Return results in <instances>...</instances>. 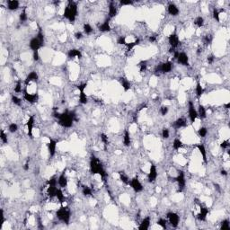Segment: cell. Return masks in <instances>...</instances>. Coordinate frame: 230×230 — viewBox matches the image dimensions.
I'll return each mask as SVG.
<instances>
[{
    "label": "cell",
    "instance_id": "6125c7cd",
    "mask_svg": "<svg viewBox=\"0 0 230 230\" xmlns=\"http://www.w3.org/2000/svg\"><path fill=\"white\" fill-rule=\"evenodd\" d=\"M23 170L24 171H28L29 170V158L26 160V162H25V164L23 165Z\"/></svg>",
    "mask_w": 230,
    "mask_h": 230
},
{
    "label": "cell",
    "instance_id": "ab89813d",
    "mask_svg": "<svg viewBox=\"0 0 230 230\" xmlns=\"http://www.w3.org/2000/svg\"><path fill=\"white\" fill-rule=\"evenodd\" d=\"M220 229L221 230H229L230 229V222L228 219H224L220 223Z\"/></svg>",
    "mask_w": 230,
    "mask_h": 230
},
{
    "label": "cell",
    "instance_id": "94428289",
    "mask_svg": "<svg viewBox=\"0 0 230 230\" xmlns=\"http://www.w3.org/2000/svg\"><path fill=\"white\" fill-rule=\"evenodd\" d=\"M75 38H76L77 40H81V39L83 38V33H82L81 32L76 33H75Z\"/></svg>",
    "mask_w": 230,
    "mask_h": 230
},
{
    "label": "cell",
    "instance_id": "9a60e30c",
    "mask_svg": "<svg viewBox=\"0 0 230 230\" xmlns=\"http://www.w3.org/2000/svg\"><path fill=\"white\" fill-rule=\"evenodd\" d=\"M157 176H158V172H157V169H156V166L151 163L150 164V168H149V172L148 174V182H155L157 179Z\"/></svg>",
    "mask_w": 230,
    "mask_h": 230
},
{
    "label": "cell",
    "instance_id": "ac0fdd59",
    "mask_svg": "<svg viewBox=\"0 0 230 230\" xmlns=\"http://www.w3.org/2000/svg\"><path fill=\"white\" fill-rule=\"evenodd\" d=\"M57 144H58V141L53 139V138H50V141L48 143V151H49V154H50V157H53L56 154V149H57Z\"/></svg>",
    "mask_w": 230,
    "mask_h": 230
},
{
    "label": "cell",
    "instance_id": "681fc988",
    "mask_svg": "<svg viewBox=\"0 0 230 230\" xmlns=\"http://www.w3.org/2000/svg\"><path fill=\"white\" fill-rule=\"evenodd\" d=\"M0 139H1V141H2L3 144H7V143H8L7 135L5 133V131H3V129L1 131V132H0Z\"/></svg>",
    "mask_w": 230,
    "mask_h": 230
},
{
    "label": "cell",
    "instance_id": "91938a15",
    "mask_svg": "<svg viewBox=\"0 0 230 230\" xmlns=\"http://www.w3.org/2000/svg\"><path fill=\"white\" fill-rule=\"evenodd\" d=\"M207 60H208V63H209V64H212V63L215 61V57H214L213 55H209V56H208Z\"/></svg>",
    "mask_w": 230,
    "mask_h": 230
},
{
    "label": "cell",
    "instance_id": "5b68a950",
    "mask_svg": "<svg viewBox=\"0 0 230 230\" xmlns=\"http://www.w3.org/2000/svg\"><path fill=\"white\" fill-rule=\"evenodd\" d=\"M56 217L60 221L68 225L71 219V210L67 206H61L56 211Z\"/></svg>",
    "mask_w": 230,
    "mask_h": 230
},
{
    "label": "cell",
    "instance_id": "f6af8a7d",
    "mask_svg": "<svg viewBox=\"0 0 230 230\" xmlns=\"http://www.w3.org/2000/svg\"><path fill=\"white\" fill-rule=\"evenodd\" d=\"M11 101H12V103H13L14 105L20 106V105L22 104V100H21L19 97H17L16 95H14V94L12 95V97H11Z\"/></svg>",
    "mask_w": 230,
    "mask_h": 230
},
{
    "label": "cell",
    "instance_id": "d6986e66",
    "mask_svg": "<svg viewBox=\"0 0 230 230\" xmlns=\"http://www.w3.org/2000/svg\"><path fill=\"white\" fill-rule=\"evenodd\" d=\"M67 183H68V180L66 175V169H64L62 174L58 178V184H59L60 188H66L67 186Z\"/></svg>",
    "mask_w": 230,
    "mask_h": 230
},
{
    "label": "cell",
    "instance_id": "8fae6325",
    "mask_svg": "<svg viewBox=\"0 0 230 230\" xmlns=\"http://www.w3.org/2000/svg\"><path fill=\"white\" fill-rule=\"evenodd\" d=\"M188 113H189V119L191 123H194L198 118V112L194 107V104L192 101H189L188 103Z\"/></svg>",
    "mask_w": 230,
    "mask_h": 230
},
{
    "label": "cell",
    "instance_id": "30bf717a",
    "mask_svg": "<svg viewBox=\"0 0 230 230\" xmlns=\"http://www.w3.org/2000/svg\"><path fill=\"white\" fill-rule=\"evenodd\" d=\"M166 218H167V221L169 222V224L172 226V227H177L180 222V217L179 215L175 212H168L166 214Z\"/></svg>",
    "mask_w": 230,
    "mask_h": 230
},
{
    "label": "cell",
    "instance_id": "277c9868",
    "mask_svg": "<svg viewBox=\"0 0 230 230\" xmlns=\"http://www.w3.org/2000/svg\"><path fill=\"white\" fill-rule=\"evenodd\" d=\"M44 45V35L40 28L38 33L31 39L30 42H29V47L33 51H39V50Z\"/></svg>",
    "mask_w": 230,
    "mask_h": 230
},
{
    "label": "cell",
    "instance_id": "7c38bea8",
    "mask_svg": "<svg viewBox=\"0 0 230 230\" xmlns=\"http://www.w3.org/2000/svg\"><path fill=\"white\" fill-rule=\"evenodd\" d=\"M199 207V212L198 213L197 215V219L199 220V221H206L207 219V217H208V215H209V209L205 206H203L202 204H201L200 202H197Z\"/></svg>",
    "mask_w": 230,
    "mask_h": 230
},
{
    "label": "cell",
    "instance_id": "c3c4849f",
    "mask_svg": "<svg viewBox=\"0 0 230 230\" xmlns=\"http://www.w3.org/2000/svg\"><path fill=\"white\" fill-rule=\"evenodd\" d=\"M156 224H157L158 226H161L162 228H164V229H166V228H167V220L165 219H159L157 220Z\"/></svg>",
    "mask_w": 230,
    "mask_h": 230
},
{
    "label": "cell",
    "instance_id": "6f0895ef",
    "mask_svg": "<svg viewBox=\"0 0 230 230\" xmlns=\"http://www.w3.org/2000/svg\"><path fill=\"white\" fill-rule=\"evenodd\" d=\"M229 145H230L229 140H224V141L220 144V148H223V149H227V148H229Z\"/></svg>",
    "mask_w": 230,
    "mask_h": 230
},
{
    "label": "cell",
    "instance_id": "003e7915",
    "mask_svg": "<svg viewBox=\"0 0 230 230\" xmlns=\"http://www.w3.org/2000/svg\"><path fill=\"white\" fill-rule=\"evenodd\" d=\"M229 107H230V103H227L226 104V109H229Z\"/></svg>",
    "mask_w": 230,
    "mask_h": 230
},
{
    "label": "cell",
    "instance_id": "d4e9b609",
    "mask_svg": "<svg viewBox=\"0 0 230 230\" xmlns=\"http://www.w3.org/2000/svg\"><path fill=\"white\" fill-rule=\"evenodd\" d=\"M119 82L121 84V85L122 86V88L125 92H128L129 89L131 88V84L129 82L126 77H120L119 78Z\"/></svg>",
    "mask_w": 230,
    "mask_h": 230
},
{
    "label": "cell",
    "instance_id": "44dd1931",
    "mask_svg": "<svg viewBox=\"0 0 230 230\" xmlns=\"http://www.w3.org/2000/svg\"><path fill=\"white\" fill-rule=\"evenodd\" d=\"M167 12L170 16H177L178 14L180 13V10L179 8L177 7L176 5H175L174 3H171L168 5V7H167Z\"/></svg>",
    "mask_w": 230,
    "mask_h": 230
},
{
    "label": "cell",
    "instance_id": "1f68e13d",
    "mask_svg": "<svg viewBox=\"0 0 230 230\" xmlns=\"http://www.w3.org/2000/svg\"><path fill=\"white\" fill-rule=\"evenodd\" d=\"M187 126V121L184 118H178L174 122V127L175 128H182Z\"/></svg>",
    "mask_w": 230,
    "mask_h": 230
},
{
    "label": "cell",
    "instance_id": "2e32d148",
    "mask_svg": "<svg viewBox=\"0 0 230 230\" xmlns=\"http://www.w3.org/2000/svg\"><path fill=\"white\" fill-rule=\"evenodd\" d=\"M23 92V99L26 101V102L30 103V104L37 103L38 98H39L38 94H30V93H28L26 88H24V90Z\"/></svg>",
    "mask_w": 230,
    "mask_h": 230
},
{
    "label": "cell",
    "instance_id": "4dcf8cb0",
    "mask_svg": "<svg viewBox=\"0 0 230 230\" xmlns=\"http://www.w3.org/2000/svg\"><path fill=\"white\" fill-rule=\"evenodd\" d=\"M140 43V39H138V38H137L134 41H132V42H129V43H128L127 42V44L125 45L126 46V51L127 52H131L136 46H138V44Z\"/></svg>",
    "mask_w": 230,
    "mask_h": 230
},
{
    "label": "cell",
    "instance_id": "83f0119b",
    "mask_svg": "<svg viewBox=\"0 0 230 230\" xmlns=\"http://www.w3.org/2000/svg\"><path fill=\"white\" fill-rule=\"evenodd\" d=\"M98 30H99L101 33H108V32H111V25H110L109 19L105 20L102 24H101V25L98 27Z\"/></svg>",
    "mask_w": 230,
    "mask_h": 230
},
{
    "label": "cell",
    "instance_id": "5bb4252c",
    "mask_svg": "<svg viewBox=\"0 0 230 230\" xmlns=\"http://www.w3.org/2000/svg\"><path fill=\"white\" fill-rule=\"evenodd\" d=\"M167 39H168V43H169L170 47L172 48V49L177 48V47L179 46V44L181 43L180 39H179V36H178V34H177L175 32L172 33H171V34L167 37Z\"/></svg>",
    "mask_w": 230,
    "mask_h": 230
},
{
    "label": "cell",
    "instance_id": "e7e4bbea",
    "mask_svg": "<svg viewBox=\"0 0 230 230\" xmlns=\"http://www.w3.org/2000/svg\"><path fill=\"white\" fill-rule=\"evenodd\" d=\"M148 40H149L150 42H155V41L156 40V38H155V36H151V37L148 38Z\"/></svg>",
    "mask_w": 230,
    "mask_h": 230
},
{
    "label": "cell",
    "instance_id": "4fadbf2b",
    "mask_svg": "<svg viewBox=\"0 0 230 230\" xmlns=\"http://www.w3.org/2000/svg\"><path fill=\"white\" fill-rule=\"evenodd\" d=\"M129 185L133 189V191L135 192H141L144 189V187L142 185V183L140 182V181L138 180V176L133 177L131 181H129Z\"/></svg>",
    "mask_w": 230,
    "mask_h": 230
},
{
    "label": "cell",
    "instance_id": "6da1fadb",
    "mask_svg": "<svg viewBox=\"0 0 230 230\" xmlns=\"http://www.w3.org/2000/svg\"><path fill=\"white\" fill-rule=\"evenodd\" d=\"M54 117L58 119L59 124L64 128H70L73 125V122L77 121L76 113L71 111H65L61 113H54Z\"/></svg>",
    "mask_w": 230,
    "mask_h": 230
},
{
    "label": "cell",
    "instance_id": "03108f58",
    "mask_svg": "<svg viewBox=\"0 0 230 230\" xmlns=\"http://www.w3.org/2000/svg\"><path fill=\"white\" fill-rule=\"evenodd\" d=\"M214 186H215V189L218 190L219 192H220V186L218 184V183H214Z\"/></svg>",
    "mask_w": 230,
    "mask_h": 230
},
{
    "label": "cell",
    "instance_id": "d6a6232c",
    "mask_svg": "<svg viewBox=\"0 0 230 230\" xmlns=\"http://www.w3.org/2000/svg\"><path fill=\"white\" fill-rule=\"evenodd\" d=\"M195 92H196V95H197L198 98H200L201 96L203 95V94H204V92H205L204 88L202 87V85H201V84H200L199 82H198L197 84H196Z\"/></svg>",
    "mask_w": 230,
    "mask_h": 230
},
{
    "label": "cell",
    "instance_id": "db71d44e",
    "mask_svg": "<svg viewBox=\"0 0 230 230\" xmlns=\"http://www.w3.org/2000/svg\"><path fill=\"white\" fill-rule=\"evenodd\" d=\"M212 40H213V37H212L210 34L206 35V36L204 37V42H205V44H206V45H209V44H211Z\"/></svg>",
    "mask_w": 230,
    "mask_h": 230
},
{
    "label": "cell",
    "instance_id": "7bdbcfd3",
    "mask_svg": "<svg viewBox=\"0 0 230 230\" xmlns=\"http://www.w3.org/2000/svg\"><path fill=\"white\" fill-rule=\"evenodd\" d=\"M198 134L200 138H205L208 134V129L206 127H200L198 129Z\"/></svg>",
    "mask_w": 230,
    "mask_h": 230
},
{
    "label": "cell",
    "instance_id": "3957f363",
    "mask_svg": "<svg viewBox=\"0 0 230 230\" xmlns=\"http://www.w3.org/2000/svg\"><path fill=\"white\" fill-rule=\"evenodd\" d=\"M77 5L74 1H69L64 9L63 16L70 23H74L77 16Z\"/></svg>",
    "mask_w": 230,
    "mask_h": 230
},
{
    "label": "cell",
    "instance_id": "8d00e7d4",
    "mask_svg": "<svg viewBox=\"0 0 230 230\" xmlns=\"http://www.w3.org/2000/svg\"><path fill=\"white\" fill-rule=\"evenodd\" d=\"M119 176H120V180L125 183V184H129V180H128V175L125 174L124 172H119Z\"/></svg>",
    "mask_w": 230,
    "mask_h": 230
},
{
    "label": "cell",
    "instance_id": "b9f144b4",
    "mask_svg": "<svg viewBox=\"0 0 230 230\" xmlns=\"http://www.w3.org/2000/svg\"><path fill=\"white\" fill-rule=\"evenodd\" d=\"M212 16H213V18L217 21V22H219L220 21V12L218 8H213L212 10Z\"/></svg>",
    "mask_w": 230,
    "mask_h": 230
},
{
    "label": "cell",
    "instance_id": "7402d4cb",
    "mask_svg": "<svg viewBox=\"0 0 230 230\" xmlns=\"http://www.w3.org/2000/svg\"><path fill=\"white\" fill-rule=\"evenodd\" d=\"M150 223H151V218L149 217H146L144 218L141 221V223L138 226V229L139 230H148L150 226Z\"/></svg>",
    "mask_w": 230,
    "mask_h": 230
},
{
    "label": "cell",
    "instance_id": "ffe728a7",
    "mask_svg": "<svg viewBox=\"0 0 230 230\" xmlns=\"http://www.w3.org/2000/svg\"><path fill=\"white\" fill-rule=\"evenodd\" d=\"M38 79H39L38 74L36 73L35 71H32V72H30V73L27 75V77H26V78L24 80V84L27 86L29 84L32 83V82H37Z\"/></svg>",
    "mask_w": 230,
    "mask_h": 230
},
{
    "label": "cell",
    "instance_id": "4316f807",
    "mask_svg": "<svg viewBox=\"0 0 230 230\" xmlns=\"http://www.w3.org/2000/svg\"><path fill=\"white\" fill-rule=\"evenodd\" d=\"M20 7V2L17 0H8L7 1V9L10 11H16Z\"/></svg>",
    "mask_w": 230,
    "mask_h": 230
},
{
    "label": "cell",
    "instance_id": "e575fe53",
    "mask_svg": "<svg viewBox=\"0 0 230 230\" xmlns=\"http://www.w3.org/2000/svg\"><path fill=\"white\" fill-rule=\"evenodd\" d=\"M56 198L58 199V200L60 201V203H63L64 200H65V195L61 190V188H58V191H57V193H56Z\"/></svg>",
    "mask_w": 230,
    "mask_h": 230
},
{
    "label": "cell",
    "instance_id": "7a4b0ae2",
    "mask_svg": "<svg viewBox=\"0 0 230 230\" xmlns=\"http://www.w3.org/2000/svg\"><path fill=\"white\" fill-rule=\"evenodd\" d=\"M90 172L93 175H99L104 180L106 178L107 174L103 166V164L101 163L99 158L95 155H92L90 157Z\"/></svg>",
    "mask_w": 230,
    "mask_h": 230
},
{
    "label": "cell",
    "instance_id": "f907efd6",
    "mask_svg": "<svg viewBox=\"0 0 230 230\" xmlns=\"http://www.w3.org/2000/svg\"><path fill=\"white\" fill-rule=\"evenodd\" d=\"M162 137H163V138H165V139L169 138V137H170V132H169V129H168V128H164L162 129Z\"/></svg>",
    "mask_w": 230,
    "mask_h": 230
},
{
    "label": "cell",
    "instance_id": "74e56055",
    "mask_svg": "<svg viewBox=\"0 0 230 230\" xmlns=\"http://www.w3.org/2000/svg\"><path fill=\"white\" fill-rule=\"evenodd\" d=\"M138 67L139 68V71L141 72V73H143V72H145L148 68V61L147 60H142L140 61L138 64Z\"/></svg>",
    "mask_w": 230,
    "mask_h": 230
},
{
    "label": "cell",
    "instance_id": "ee69618b",
    "mask_svg": "<svg viewBox=\"0 0 230 230\" xmlns=\"http://www.w3.org/2000/svg\"><path fill=\"white\" fill-rule=\"evenodd\" d=\"M83 29H84V33L87 35H89L93 33V27L89 23H84L83 26Z\"/></svg>",
    "mask_w": 230,
    "mask_h": 230
},
{
    "label": "cell",
    "instance_id": "816d5d0a",
    "mask_svg": "<svg viewBox=\"0 0 230 230\" xmlns=\"http://www.w3.org/2000/svg\"><path fill=\"white\" fill-rule=\"evenodd\" d=\"M117 43L119 45H126L127 41H126V37L125 36H120L117 39Z\"/></svg>",
    "mask_w": 230,
    "mask_h": 230
},
{
    "label": "cell",
    "instance_id": "f35d334b",
    "mask_svg": "<svg viewBox=\"0 0 230 230\" xmlns=\"http://www.w3.org/2000/svg\"><path fill=\"white\" fill-rule=\"evenodd\" d=\"M194 24L198 27V28H201L204 25V18L202 16H198L195 20H194Z\"/></svg>",
    "mask_w": 230,
    "mask_h": 230
},
{
    "label": "cell",
    "instance_id": "603a6c76",
    "mask_svg": "<svg viewBox=\"0 0 230 230\" xmlns=\"http://www.w3.org/2000/svg\"><path fill=\"white\" fill-rule=\"evenodd\" d=\"M67 57L69 59H78L80 60L82 58V52L77 49H72L67 52Z\"/></svg>",
    "mask_w": 230,
    "mask_h": 230
},
{
    "label": "cell",
    "instance_id": "11a10c76",
    "mask_svg": "<svg viewBox=\"0 0 230 230\" xmlns=\"http://www.w3.org/2000/svg\"><path fill=\"white\" fill-rule=\"evenodd\" d=\"M134 4L133 1H131V0H121L120 1V5L122 6H132Z\"/></svg>",
    "mask_w": 230,
    "mask_h": 230
},
{
    "label": "cell",
    "instance_id": "52a82bcc",
    "mask_svg": "<svg viewBox=\"0 0 230 230\" xmlns=\"http://www.w3.org/2000/svg\"><path fill=\"white\" fill-rule=\"evenodd\" d=\"M174 68V64H172L171 61H166V62H164V63H161L158 65L156 67H155V72L156 74H166V73H169L171 72Z\"/></svg>",
    "mask_w": 230,
    "mask_h": 230
},
{
    "label": "cell",
    "instance_id": "60d3db41",
    "mask_svg": "<svg viewBox=\"0 0 230 230\" xmlns=\"http://www.w3.org/2000/svg\"><path fill=\"white\" fill-rule=\"evenodd\" d=\"M28 19V16H27V13H26V9L23 8L22 10V12L20 13V16H19V20L21 23H25Z\"/></svg>",
    "mask_w": 230,
    "mask_h": 230
},
{
    "label": "cell",
    "instance_id": "f1b7e54d",
    "mask_svg": "<svg viewBox=\"0 0 230 230\" xmlns=\"http://www.w3.org/2000/svg\"><path fill=\"white\" fill-rule=\"evenodd\" d=\"M197 112H198V117H199L200 120L206 119V117H207V111H206V108H205L202 104H199V108H198V110H197Z\"/></svg>",
    "mask_w": 230,
    "mask_h": 230
},
{
    "label": "cell",
    "instance_id": "8992f818",
    "mask_svg": "<svg viewBox=\"0 0 230 230\" xmlns=\"http://www.w3.org/2000/svg\"><path fill=\"white\" fill-rule=\"evenodd\" d=\"M174 58L175 60H177V62L184 67H188L190 66V60H189V57L185 52H180L175 50L174 53Z\"/></svg>",
    "mask_w": 230,
    "mask_h": 230
},
{
    "label": "cell",
    "instance_id": "be15d7a7",
    "mask_svg": "<svg viewBox=\"0 0 230 230\" xmlns=\"http://www.w3.org/2000/svg\"><path fill=\"white\" fill-rule=\"evenodd\" d=\"M220 174H221V175H224V176H226L228 174H227V172L225 170V169H222L221 171H220Z\"/></svg>",
    "mask_w": 230,
    "mask_h": 230
},
{
    "label": "cell",
    "instance_id": "ba28073f",
    "mask_svg": "<svg viewBox=\"0 0 230 230\" xmlns=\"http://www.w3.org/2000/svg\"><path fill=\"white\" fill-rule=\"evenodd\" d=\"M86 86H87V83L84 82V83H81L77 85V90L79 91V103L81 104H86L88 102V98H87V95L84 93V90L86 88Z\"/></svg>",
    "mask_w": 230,
    "mask_h": 230
},
{
    "label": "cell",
    "instance_id": "7dc6e473",
    "mask_svg": "<svg viewBox=\"0 0 230 230\" xmlns=\"http://www.w3.org/2000/svg\"><path fill=\"white\" fill-rule=\"evenodd\" d=\"M8 131H9V132H11V133L16 132V131H18V125H17L16 123H14V122L9 124V126H8Z\"/></svg>",
    "mask_w": 230,
    "mask_h": 230
},
{
    "label": "cell",
    "instance_id": "680465c9",
    "mask_svg": "<svg viewBox=\"0 0 230 230\" xmlns=\"http://www.w3.org/2000/svg\"><path fill=\"white\" fill-rule=\"evenodd\" d=\"M33 60L34 61H38L40 60V55H39V51H33Z\"/></svg>",
    "mask_w": 230,
    "mask_h": 230
},
{
    "label": "cell",
    "instance_id": "836d02e7",
    "mask_svg": "<svg viewBox=\"0 0 230 230\" xmlns=\"http://www.w3.org/2000/svg\"><path fill=\"white\" fill-rule=\"evenodd\" d=\"M182 146H183V143L180 138H175L174 142H172V148L175 150H179L180 148H182Z\"/></svg>",
    "mask_w": 230,
    "mask_h": 230
},
{
    "label": "cell",
    "instance_id": "f5cc1de1",
    "mask_svg": "<svg viewBox=\"0 0 230 230\" xmlns=\"http://www.w3.org/2000/svg\"><path fill=\"white\" fill-rule=\"evenodd\" d=\"M22 91H23V89H22V82L19 80L16 83V86H14V92H16V93H21Z\"/></svg>",
    "mask_w": 230,
    "mask_h": 230
},
{
    "label": "cell",
    "instance_id": "484cf974",
    "mask_svg": "<svg viewBox=\"0 0 230 230\" xmlns=\"http://www.w3.org/2000/svg\"><path fill=\"white\" fill-rule=\"evenodd\" d=\"M195 147H196V148H198V150L199 151L201 156H202V159H203L204 163H207V161H208V160H207V151H206L205 146L203 145V144L199 143V144H197Z\"/></svg>",
    "mask_w": 230,
    "mask_h": 230
},
{
    "label": "cell",
    "instance_id": "e0dca14e",
    "mask_svg": "<svg viewBox=\"0 0 230 230\" xmlns=\"http://www.w3.org/2000/svg\"><path fill=\"white\" fill-rule=\"evenodd\" d=\"M33 125H34V116L33 115H31L29 117L27 122H26V127H27V134L28 136L30 137L31 138H33Z\"/></svg>",
    "mask_w": 230,
    "mask_h": 230
},
{
    "label": "cell",
    "instance_id": "9f6ffc18",
    "mask_svg": "<svg viewBox=\"0 0 230 230\" xmlns=\"http://www.w3.org/2000/svg\"><path fill=\"white\" fill-rule=\"evenodd\" d=\"M168 111H169V108L167 106L164 105L160 108V113L162 114V116H165V115L168 113Z\"/></svg>",
    "mask_w": 230,
    "mask_h": 230
},
{
    "label": "cell",
    "instance_id": "bcb514c9",
    "mask_svg": "<svg viewBox=\"0 0 230 230\" xmlns=\"http://www.w3.org/2000/svg\"><path fill=\"white\" fill-rule=\"evenodd\" d=\"M101 137V140H102V142L104 143V145L105 147V148H107V146L109 145V138H108V136L104 133H101L100 135Z\"/></svg>",
    "mask_w": 230,
    "mask_h": 230
},
{
    "label": "cell",
    "instance_id": "f546056e",
    "mask_svg": "<svg viewBox=\"0 0 230 230\" xmlns=\"http://www.w3.org/2000/svg\"><path fill=\"white\" fill-rule=\"evenodd\" d=\"M123 145L125 147H129L131 145V133L125 129L124 135H123Z\"/></svg>",
    "mask_w": 230,
    "mask_h": 230
},
{
    "label": "cell",
    "instance_id": "cb8c5ba5",
    "mask_svg": "<svg viewBox=\"0 0 230 230\" xmlns=\"http://www.w3.org/2000/svg\"><path fill=\"white\" fill-rule=\"evenodd\" d=\"M118 13V9L115 6V4L113 2H111L110 5H109V7H108V14H109V18L111 19L113 17H115L117 16Z\"/></svg>",
    "mask_w": 230,
    "mask_h": 230
},
{
    "label": "cell",
    "instance_id": "9c48e42d",
    "mask_svg": "<svg viewBox=\"0 0 230 230\" xmlns=\"http://www.w3.org/2000/svg\"><path fill=\"white\" fill-rule=\"evenodd\" d=\"M175 182L178 184V192H182L186 186V180H185V174L182 170H180L178 172V175L175 178Z\"/></svg>",
    "mask_w": 230,
    "mask_h": 230
},
{
    "label": "cell",
    "instance_id": "d590c367",
    "mask_svg": "<svg viewBox=\"0 0 230 230\" xmlns=\"http://www.w3.org/2000/svg\"><path fill=\"white\" fill-rule=\"evenodd\" d=\"M82 193L84 196H92L93 195V190L88 186H83L82 187Z\"/></svg>",
    "mask_w": 230,
    "mask_h": 230
}]
</instances>
